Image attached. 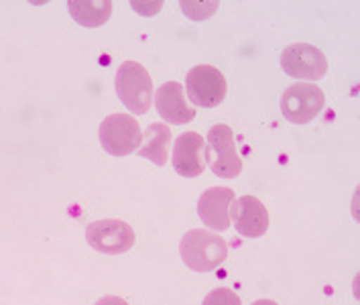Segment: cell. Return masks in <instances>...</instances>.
<instances>
[{"label":"cell","mask_w":360,"mask_h":305,"mask_svg":"<svg viewBox=\"0 0 360 305\" xmlns=\"http://www.w3.org/2000/svg\"><path fill=\"white\" fill-rule=\"evenodd\" d=\"M181 261L195 273H210L220 267L228 257L226 240L210 230H190L179 242Z\"/></svg>","instance_id":"cell-1"},{"label":"cell","mask_w":360,"mask_h":305,"mask_svg":"<svg viewBox=\"0 0 360 305\" xmlns=\"http://www.w3.org/2000/svg\"><path fill=\"white\" fill-rule=\"evenodd\" d=\"M114 86H116V94L120 98V102L133 115L141 116L149 112L153 100V79L141 63L124 61L116 70Z\"/></svg>","instance_id":"cell-2"},{"label":"cell","mask_w":360,"mask_h":305,"mask_svg":"<svg viewBox=\"0 0 360 305\" xmlns=\"http://www.w3.org/2000/svg\"><path fill=\"white\" fill-rule=\"evenodd\" d=\"M102 149L112 157H127L143 143L139 122L131 115H110L100 124Z\"/></svg>","instance_id":"cell-3"},{"label":"cell","mask_w":360,"mask_h":305,"mask_svg":"<svg viewBox=\"0 0 360 305\" xmlns=\"http://www.w3.org/2000/svg\"><path fill=\"white\" fill-rule=\"evenodd\" d=\"M208 163L212 171L224 179H234L243 171V161L234 145V133L228 124H216L210 129Z\"/></svg>","instance_id":"cell-4"},{"label":"cell","mask_w":360,"mask_h":305,"mask_svg":"<svg viewBox=\"0 0 360 305\" xmlns=\"http://www.w3.org/2000/svg\"><path fill=\"white\" fill-rule=\"evenodd\" d=\"M323 104H326V98L322 90L314 84L302 82L285 90L281 98V112L285 120L293 124H307L309 120H314L322 112Z\"/></svg>","instance_id":"cell-5"},{"label":"cell","mask_w":360,"mask_h":305,"mask_svg":"<svg viewBox=\"0 0 360 305\" xmlns=\"http://www.w3.org/2000/svg\"><path fill=\"white\" fill-rule=\"evenodd\" d=\"M186 92L188 98L200 108H216L222 104L228 92L226 77L220 70L212 65H198L193 67L186 79Z\"/></svg>","instance_id":"cell-6"},{"label":"cell","mask_w":360,"mask_h":305,"mask_svg":"<svg viewBox=\"0 0 360 305\" xmlns=\"http://www.w3.org/2000/svg\"><path fill=\"white\" fill-rule=\"evenodd\" d=\"M86 240L102 254H124L134 247V232L122 220H96L86 230Z\"/></svg>","instance_id":"cell-7"},{"label":"cell","mask_w":360,"mask_h":305,"mask_svg":"<svg viewBox=\"0 0 360 305\" xmlns=\"http://www.w3.org/2000/svg\"><path fill=\"white\" fill-rule=\"evenodd\" d=\"M281 67L287 76L307 79L309 84L326 76L328 59L318 47L309 43H295V45H289L281 53Z\"/></svg>","instance_id":"cell-8"},{"label":"cell","mask_w":360,"mask_h":305,"mask_svg":"<svg viewBox=\"0 0 360 305\" xmlns=\"http://www.w3.org/2000/svg\"><path fill=\"white\" fill-rule=\"evenodd\" d=\"M208 165V143L198 133H184L173 147V167L181 177H198Z\"/></svg>","instance_id":"cell-9"},{"label":"cell","mask_w":360,"mask_h":305,"mask_svg":"<svg viewBox=\"0 0 360 305\" xmlns=\"http://www.w3.org/2000/svg\"><path fill=\"white\" fill-rule=\"evenodd\" d=\"M230 222L240 236L259 238L269 228V212L261 200L252 195H243L230 206Z\"/></svg>","instance_id":"cell-10"},{"label":"cell","mask_w":360,"mask_h":305,"mask_svg":"<svg viewBox=\"0 0 360 305\" xmlns=\"http://www.w3.org/2000/svg\"><path fill=\"white\" fill-rule=\"evenodd\" d=\"M234 190L210 188L198 200V216L208 228L222 232L230 226V206L234 202Z\"/></svg>","instance_id":"cell-11"},{"label":"cell","mask_w":360,"mask_h":305,"mask_svg":"<svg viewBox=\"0 0 360 305\" xmlns=\"http://www.w3.org/2000/svg\"><path fill=\"white\" fill-rule=\"evenodd\" d=\"M155 108L171 124H188L195 118V108L188 106L186 92L177 82H167L155 92Z\"/></svg>","instance_id":"cell-12"},{"label":"cell","mask_w":360,"mask_h":305,"mask_svg":"<svg viewBox=\"0 0 360 305\" xmlns=\"http://www.w3.org/2000/svg\"><path fill=\"white\" fill-rule=\"evenodd\" d=\"M171 129L163 122H153L143 136V145L139 149V155L143 159H149L155 165L163 167L169 159Z\"/></svg>","instance_id":"cell-13"},{"label":"cell","mask_w":360,"mask_h":305,"mask_svg":"<svg viewBox=\"0 0 360 305\" xmlns=\"http://www.w3.org/2000/svg\"><path fill=\"white\" fill-rule=\"evenodd\" d=\"M70 13L79 25L94 29L108 20L112 13V4L110 2H70Z\"/></svg>","instance_id":"cell-14"},{"label":"cell","mask_w":360,"mask_h":305,"mask_svg":"<svg viewBox=\"0 0 360 305\" xmlns=\"http://www.w3.org/2000/svg\"><path fill=\"white\" fill-rule=\"evenodd\" d=\"M202 305H243V301L232 289L222 287V289H214L212 293H208Z\"/></svg>","instance_id":"cell-15"},{"label":"cell","mask_w":360,"mask_h":305,"mask_svg":"<svg viewBox=\"0 0 360 305\" xmlns=\"http://www.w3.org/2000/svg\"><path fill=\"white\" fill-rule=\"evenodd\" d=\"M96 305H129L122 297H116V295H106L102 299H98Z\"/></svg>","instance_id":"cell-16"},{"label":"cell","mask_w":360,"mask_h":305,"mask_svg":"<svg viewBox=\"0 0 360 305\" xmlns=\"http://www.w3.org/2000/svg\"><path fill=\"white\" fill-rule=\"evenodd\" d=\"M250 305H277V301H273V299H259V301H255V304Z\"/></svg>","instance_id":"cell-17"}]
</instances>
